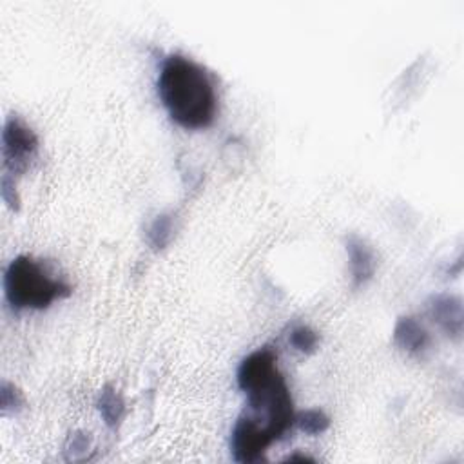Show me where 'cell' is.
<instances>
[{"mask_svg":"<svg viewBox=\"0 0 464 464\" xmlns=\"http://www.w3.org/2000/svg\"><path fill=\"white\" fill-rule=\"evenodd\" d=\"M238 386L247 395V417L279 440L296 422L294 401L285 375L278 368V355L263 346L249 354L238 368Z\"/></svg>","mask_w":464,"mask_h":464,"instance_id":"1","label":"cell"},{"mask_svg":"<svg viewBox=\"0 0 464 464\" xmlns=\"http://www.w3.org/2000/svg\"><path fill=\"white\" fill-rule=\"evenodd\" d=\"M158 97L173 122L184 129H205L218 113V95L211 75L184 55H169L158 73Z\"/></svg>","mask_w":464,"mask_h":464,"instance_id":"2","label":"cell"},{"mask_svg":"<svg viewBox=\"0 0 464 464\" xmlns=\"http://www.w3.org/2000/svg\"><path fill=\"white\" fill-rule=\"evenodd\" d=\"M5 292L17 310H44L57 299L71 296V285L53 278L37 260L17 256L5 272Z\"/></svg>","mask_w":464,"mask_h":464,"instance_id":"3","label":"cell"},{"mask_svg":"<svg viewBox=\"0 0 464 464\" xmlns=\"http://www.w3.org/2000/svg\"><path fill=\"white\" fill-rule=\"evenodd\" d=\"M39 138L32 128L21 118L10 117L3 129V160L6 175L17 176L30 169V164L37 156Z\"/></svg>","mask_w":464,"mask_h":464,"instance_id":"4","label":"cell"},{"mask_svg":"<svg viewBox=\"0 0 464 464\" xmlns=\"http://www.w3.org/2000/svg\"><path fill=\"white\" fill-rule=\"evenodd\" d=\"M274 442L267 430L256 421L241 413L231 433V451L238 462H258L265 457V451Z\"/></svg>","mask_w":464,"mask_h":464,"instance_id":"5","label":"cell"},{"mask_svg":"<svg viewBox=\"0 0 464 464\" xmlns=\"http://www.w3.org/2000/svg\"><path fill=\"white\" fill-rule=\"evenodd\" d=\"M428 317L451 339L462 337V299L453 294H433L426 301Z\"/></svg>","mask_w":464,"mask_h":464,"instance_id":"6","label":"cell"},{"mask_svg":"<svg viewBox=\"0 0 464 464\" xmlns=\"http://www.w3.org/2000/svg\"><path fill=\"white\" fill-rule=\"evenodd\" d=\"M345 249L348 254V263H350V272H352V287L361 289L375 274V263H377L375 254H374L372 247L355 234L346 236Z\"/></svg>","mask_w":464,"mask_h":464,"instance_id":"7","label":"cell"},{"mask_svg":"<svg viewBox=\"0 0 464 464\" xmlns=\"http://www.w3.org/2000/svg\"><path fill=\"white\" fill-rule=\"evenodd\" d=\"M393 341L410 355H422L431 346L428 330L412 316H402L397 319L393 328Z\"/></svg>","mask_w":464,"mask_h":464,"instance_id":"8","label":"cell"},{"mask_svg":"<svg viewBox=\"0 0 464 464\" xmlns=\"http://www.w3.org/2000/svg\"><path fill=\"white\" fill-rule=\"evenodd\" d=\"M97 410L102 415L106 426L111 428V430H117L126 417V401L115 386L108 384L99 393Z\"/></svg>","mask_w":464,"mask_h":464,"instance_id":"9","label":"cell"},{"mask_svg":"<svg viewBox=\"0 0 464 464\" xmlns=\"http://www.w3.org/2000/svg\"><path fill=\"white\" fill-rule=\"evenodd\" d=\"M176 234V216L173 213L158 214L147 229V243L153 251H164Z\"/></svg>","mask_w":464,"mask_h":464,"instance_id":"10","label":"cell"},{"mask_svg":"<svg viewBox=\"0 0 464 464\" xmlns=\"http://www.w3.org/2000/svg\"><path fill=\"white\" fill-rule=\"evenodd\" d=\"M296 422H298L299 430L308 435H319L330 428V417L323 410H317V408L305 410V412L298 413Z\"/></svg>","mask_w":464,"mask_h":464,"instance_id":"11","label":"cell"},{"mask_svg":"<svg viewBox=\"0 0 464 464\" xmlns=\"http://www.w3.org/2000/svg\"><path fill=\"white\" fill-rule=\"evenodd\" d=\"M290 345L303 354H314L317 350L319 345V336L317 332H314L310 327L307 325H299L296 328H292L290 336H289Z\"/></svg>","mask_w":464,"mask_h":464,"instance_id":"12","label":"cell"},{"mask_svg":"<svg viewBox=\"0 0 464 464\" xmlns=\"http://www.w3.org/2000/svg\"><path fill=\"white\" fill-rule=\"evenodd\" d=\"M0 404H3V412L8 413L10 410H19L24 404L23 393L10 383H3L0 386Z\"/></svg>","mask_w":464,"mask_h":464,"instance_id":"13","label":"cell"},{"mask_svg":"<svg viewBox=\"0 0 464 464\" xmlns=\"http://www.w3.org/2000/svg\"><path fill=\"white\" fill-rule=\"evenodd\" d=\"M91 448V439H90V433H84V431H73L68 439V444H66V453H71L70 459L77 460L80 459L79 455L80 453H88Z\"/></svg>","mask_w":464,"mask_h":464,"instance_id":"14","label":"cell"},{"mask_svg":"<svg viewBox=\"0 0 464 464\" xmlns=\"http://www.w3.org/2000/svg\"><path fill=\"white\" fill-rule=\"evenodd\" d=\"M0 194H3V200L8 204L10 209L19 211L21 209V196L15 187V178L10 175L3 176V182H0Z\"/></svg>","mask_w":464,"mask_h":464,"instance_id":"15","label":"cell"},{"mask_svg":"<svg viewBox=\"0 0 464 464\" xmlns=\"http://www.w3.org/2000/svg\"><path fill=\"white\" fill-rule=\"evenodd\" d=\"M287 460H290V462H292V460H312V459H310V457H307V455H290Z\"/></svg>","mask_w":464,"mask_h":464,"instance_id":"16","label":"cell"}]
</instances>
